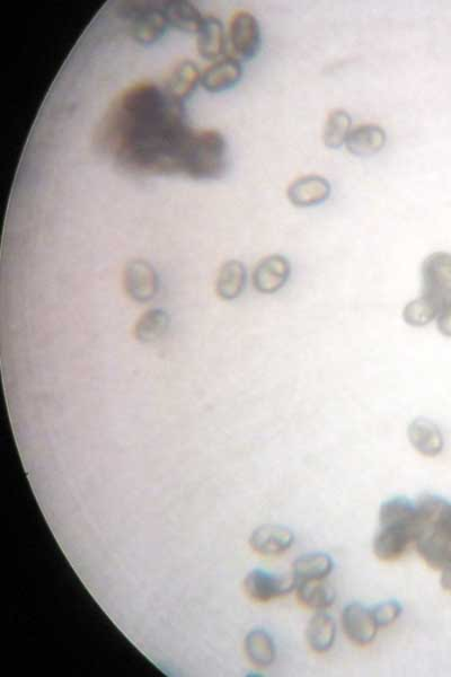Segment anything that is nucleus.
Wrapping results in <instances>:
<instances>
[{
    "label": "nucleus",
    "instance_id": "1",
    "mask_svg": "<svg viewBox=\"0 0 451 677\" xmlns=\"http://www.w3.org/2000/svg\"><path fill=\"white\" fill-rule=\"evenodd\" d=\"M100 141L135 175L216 180L229 169L225 137L189 126L182 102L153 83H137L114 100L103 119Z\"/></svg>",
    "mask_w": 451,
    "mask_h": 677
},
{
    "label": "nucleus",
    "instance_id": "2",
    "mask_svg": "<svg viewBox=\"0 0 451 677\" xmlns=\"http://www.w3.org/2000/svg\"><path fill=\"white\" fill-rule=\"evenodd\" d=\"M415 505L413 543L428 565L442 570L451 564V501L426 494Z\"/></svg>",
    "mask_w": 451,
    "mask_h": 677
},
{
    "label": "nucleus",
    "instance_id": "3",
    "mask_svg": "<svg viewBox=\"0 0 451 677\" xmlns=\"http://www.w3.org/2000/svg\"><path fill=\"white\" fill-rule=\"evenodd\" d=\"M422 296L440 309L451 301V254L435 252L422 264Z\"/></svg>",
    "mask_w": 451,
    "mask_h": 677
},
{
    "label": "nucleus",
    "instance_id": "4",
    "mask_svg": "<svg viewBox=\"0 0 451 677\" xmlns=\"http://www.w3.org/2000/svg\"><path fill=\"white\" fill-rule=\"evenodd\" d=\"M133 39L144 46L158 42L169 26L163 6L149 3H132L127 6Z\"/></svg>",
    "mask_w": 451,
    "mask_h": 677
},
{
    "label": "nucleus",
    "instance_id": "5",
    "mask_svg": "<svg viewBox=\"0 0 451 677\" xmlns=\"http://www.w3.org/2000/svg\"><path fill=\"white\" fill-rule=\"evenodd\" d=\"M297 581L293 574H274L257 569L249 573L244 581V590L249 599L258 603L270 602L283 598L296 590Z\"/></svg>",
    "mask_w": 451,
    "mask_h": 677
},
{
    "label": "nucleus",
    "instance_id": "6",
    "mask_svg": "<svg viewBox=\"0 0 451 677\" xmlns=\"http://www.w3.org/2000/svg\"><path fill=\"white\" fill-rule=\"evenodd\" d=\"M122 284L124 293L132 301L147 302L158 295V274L149 262L142 259L131 260L124 266Z\"/></svg>",
    "mask_w": 451,
    "mask_h": 677
},
{
    "label": "nucleus",
    "instance_id": "7",
    "mask_svg": "<svg viewBox=\"0 0 451 677\" xmlns=\"http://www.w3.org/2000/svg\"><path fill=\"white\" fill-rule=\"evenodd\" d=\"M229 37L231 49L242 59H252L260 51L261 28L251 13L238 12L231 17Z\"/></svg>",
    "mask_w": 451,
    "mask_h": 677
},
{
    "label": "nucleus",
    "instance_id": "8",
    "mask_svg": "<svg viewBox=\"0 0 451 677\" xmlns=\"http://www.w3.org/2000/svg\"><path fill=\"white\" fill-rule=\"evenodd\" d=\"M292 265L287 257L274 254L258 262L253 273V286L258 293H275L287 284Z\"/></svg>",
    "mask_w": 451,
    "mask_h": 677
},
{
    "label": "nucleus",
    "instance_id": "9",
    "mask_svg": "<svg viewBox=\"0 0 451 677\" xmlns=\"http://www.w3.org/2000/svg\"><path fill=\"white\" fill-rule=\"evenodd\" d=\"M342 627L347 638L358 645L372 644L378 631L372 609L359 603H352L345 609Z\"/></svg>",
    "mask_w": 451,
    "mask_h": 677
},
{
    "label": "nucleus",
    "instance_id": "10",
    "mask_svg": "<svg viewBox=\"0 0 451 677\" xmlns=\"http://www.w3.org/2000/svg\"><path fill=\"white\" fill-rule=\"evenodd\" d=\"M415 531L412 528L397 527H381L374 538V550L378 559L392 563L401 558L408 550L410 543L414 542Z\"/></svg>",
    "mask_w": 451,
    "mask_h": 677
},
{
    "label": "nucleus",
    "instance_id": "11",
    "mask_svg": "<svg viewBox=\"0 0 451 677\" xmlns=\"http://www.w3.org/2000/svg\"><path fill=\"white\" fill-rule=\"evenodd\" d=\"M330 194L329 182L319 176L298 177L288 186L287 195L293 206L314 207L323 203Z\"/></svg>",
    "mask_w": 451,
    "mask_h": 677
},
{
    "label": "nucleus",
    "instance_id": "12",
    "mask_svg": "<svg viewBox=\"0 0 451 677\" xmlns=\"http://www.w3.org/2000/svg\"><path fill=\"white\" fill-rule=\"evenodd\" d=\"M243 68L235 57H223L213 62L201 75V84L205 90L221 93L234 87L242 78Z\"/></svg>",
    "mask_w": 451,
    "mask_h": 677
},
{
    "label": "nucleus",
    "instance_id": "13",
    "mask_svg": "<svg viewBox=\"0 0 451 677\" xmlns=\"http://www.w3.org/2000/svg\"><path fill=\"white\" fill-rule=\"evenodd\" d=\"M293 540L292 529L280 525H265L252 533L249 545L258 555H279L292 547Z\"/></svg>",
    "mask_w": 451,
    "mask_h": 677
},
{
    "label": "nucleus",
    "instance_id": "14",
    "mask_svg": "<svg viewBox=\"0 0 451 677\" xmlns=\"http://www.w3.org/2000/svg\"><path fill=\"white\" fill-rule=\"evenodd\" d=\"M408 435L415 451L423 456H437L444 449V436L439 427L428 419H415L410 423Z\"/></svg>",
    "mask_w": 451,
    "mask_h": 677
},
{
    "label": "nucleus",
    "instance_id": "15",
    "mask_svg": "<svg viewBox=\"0 0 451 677\" xmlns=\"http://www.w3.org/2000/svg\"><path fill=\"white\" fill-rule=\"evenodd\" d=\"M196 48L204 59H218L225 50L226 35L221 21L205 16L196 30Z\"/></svg>",
    "mask_w": 451,
    "mask_h": 677
},
{
    "label": "nucleus",
    "instance_id": "16",
    "mask_svg": "<svg viewBox=\"0 0 451 677\" xmlns=\"http://www.w3.org/2000/svg\"><path fill=\"white\" fill-rule=\"evenodd\" d=\"M386 132L377 124H361L351 131L346 142L347 149L351 154L368 158L379 153L386 145Z\"/></svg>",
    "mask_w": 451,
    "mask_h": 677
},
{
    "label": "nucleus",
    "instance_id": "17",
    "mask_svg": "<svg viewBox=\"0 0 451 677\" xmlns=\"http://www.w3.org/2000/svg\"><path fill=\"white\" fill-rule=\"evenodd\" d=\"M200 80V71L194 62L182 60L174 67L171 74L165 80L163 90L172 99L185 104Z\"/></svg>",
    "mask_w": 451,
    "mask_h": 677
},
{
    "label": "nucleus",
    "instance_id": "18",
    "mask_svg": "<svg viewBox=\"0 0 451 677\" xmlns=\"http://www.w3.org/2000/svg\"><path fill=\"white\" fill-rule=\"evenodd\" d=\"M248 271L242 262L230 260L219 271L216 292L223 301H234L242 295L247 287Z\"/></svg>",
    "mask_w": 451,
    "mask_h": 677
},
{
    "label": "nucleus",
    "instance_id": "19",
    "mask_svg": "<svg viewBox=\"0 0 451 677\" xmlns=\"http://www.w3.org/2000/svg\"><path fill=\"white\" fill-rule=\"evenodd\" d=\"M320 581H310L298 582L296 591L297 598L303 607L323 611L334 603L337 592L329 583Z\"/></svg>",
    "mask_w": 451,
    "mask_h": 677
},
{
    "label": "nucleus",
    "instance_id": "20",
    "mask_svg": "<svg viewBox=\"0 0 451 677\" xmlns=\"http://www.w3.org/2000/svg\"><path fill=\"white\" fill-rule=\"evenodd\" d=\"M381 527H408L414 528L417 524V505L405 498H394L383 502L379 511Z\"/></svg>",
    "mask_w": 451,
    "mask_h": 677
},
{
    "label": "nucleus",
    "instance_id": "21",
    "mask_svg": "<svg viewBox=\"0 0 451 677\" xmlns=\"http://www.w3.org/2000/svg\"><path fill=\"white\" fill-rule=\"evenodd\" d=\"M333 560L325 554H311L301 556L294 561L293 577L297 583L310 581H320L329 576L333 570Z\"/></svg>",
    "mask_w": 451,
    "mask_h": 677
},
{
    "label": "nucleus",
    "instance_id": "22",
    "mask_svg": "<svg viewBox=\"0 0 451 677\" xmlns=\"http://www.w3.org/2000/svg\"><path fill=\"white\" fill-rule=\"evenodd\" d=\"M307 643L317 654L328 653L334 644L337 627L326 613H317L307 627Z\"/></svg>",
    "mask_w": 451,
    "mask_h": 677
},
{
    "label": "nucleus",
    "instance_id": "23",
    "mask_svg": "<svg viewBox=\"0 0 451 677\" xmlns=\"http://www.w3.org/2000/svg\"><path fill=\"white\" fill-rule=\"evenodd\" d=\"M163 11L168 24L185 32H196L203 17L189 2L173 0L163 4Z\"/></svg>",
    "mask_w": 451,
    "mask_h": 677
},
{
    "label": "nucleus",
    "instance_id": "24",
    "mask_svg": "<svg viewBox=\"0 0 451 677\" xmlns=\"http://www.w3.org/2000/svg\"><path fill=\"white\" fill-rule=\"evenodd\" d=\"M245 652L249 662L257 667H267L275 662V645L266 631L257 629L249 632L245 640Z\"/></svg>",
    "mask_w": 451,
    "mask_h": 677
},
{
    "label": "nucleus",
    "instance_id": "25",
    "mask_svg": "<svg viewBox=\"0 0 451 677\" xmlns=\"http://www.w3.org/2000/svg\"><path fill=\"white\" fill-rule=\"evenodd\" d=\"M169 316L167 311L159 309L147 311L138 320L135 327V338L142 344H150L159 340L167 332Z\"/></svg>",
    "mask_w": 451,
    "mask_h": 677
},
{
    "label": "nucleus",
    "instance_id": "26",
    "mask_svg": "<svg viewBox=\"0 0 451 677\" xmlns=\"http://www.w3.org/2000/svg\"><path fill=\"white\" fill-rule=\"evenodd\" d=\"M352 127L350 114L345 110H333L329 114L323 129V141L330 149H340L346 144Z\"/></svg>",
    "mask_w": 451,
    "mask_h": 677
},
{
    "label": "nucleus",
    "instance_id": "27",
    "mask_svg": "<svg viewBox=\"0 0 451 677\" xmlns=\"http://www.w3.org/2000/svg\"><path fill=\"white\" fill-rule=\"evenodd\" d=\"M440 311L439 306L421 295L405 306L403 319L412 327H424L431 323L433 320H437Z\"/></svg>",
    "mask_w": 451,
    "mask_h": 677
},
{
    "label": "nucleus",
    "instance_id": "28",
    "mask_svg": "<svg viewBox=\"0 0 451 677\" xmlns=\"http://www.w3.org/2000/svg\"><path fill=\"white\" fill-rule=\"evenodd\" d=\"M374 622L379 627H386L392 625L401 613V605L396 600H387L378 604L372 609Z\"/></svg>",
    "mask_w": 451,
    "mask_h": 677
},
{
    "label": "nucleus",
    "instance_id": "29",
    "mask_svg": "<svg viewBox=\"0 0 451 677\" xmlns=\"http://www.w3.org/2000/svg\"><path fill=\"white\" fill-rule=\"evenodd\" d=\"M437 327L442 336L451 338V301L442 307L437 315Z\"/></svg>",
    "mask_w": 451,
    "mask_h": 677
},
{
    "label": "nucleus",
    "instance_id": "30",
    "mask_svg": "<svg viewBox=\"0 0 451 677\" xmlns=\"http://www.w3.org/2000/svg\"><path fill=\"white\" fill-rule=\"evenodd\" d=\"M441 586L445 591H451V564L441 570Z\"/></svg>",
    "mask_w": 451,
    "mask_h": 677
}]
</instances>
